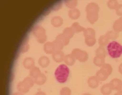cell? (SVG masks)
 <instances>
[{
    "label": "cell",
    "instance_id": "6da1fadb",
    "mask_svg": "<svg viewBox=\"0 0 122 95\" xmlns=\"http://www.w3.org/2000/svg\"><path fill=\"white\" fill-rule=\"evenodd\" d=\"M70 72V69L68 66L65 64H61L56 68L54 75L58 82L65 83L68 79Z\"/></svg>",
    "mask_w": 122,
    "mask_h": 95
},
{
    "label": "cell",
    "instance_id": "7a4b0ae2",
    "mask_svg": "<svg viewBox=\"0 0 122 95\" xmlns=\"http://www.w3.org/2000/svg\"><path fill=\"white\" fill-rule=\"evenodd\" d=\"M107 52L111 58H119L122 54V46L117 41H112L107 45Z\"/></svg>",
    "mask_w": 122,
    "mask_h": 95
},
{
    "label": "cell",
    "instance_id": "3957f363",
    "mask_svg": "<svg viewBox=\"0 0 122 95\" xmlns=\"http://www.w3.org/2000/svg\"><path fill=\"white\" fill-rule=\"evenodd\" d=\"M85 11L86 13H98L99 7L96 3L91 2L86 5Z\"/></svg>",
    "mask_w": 122,
    "mask_h": 95
},
{
    "label": "cell",
    "instance_id": "277c9868",
    "mask_svg": "<svg viewBox=\"0 0 122 95\" xmlns=\"http://www.w3.org/2000/svg\"><path fill=\"white\" fill-rule=\"evenodd\" d=\"M65 57V55L61 51H56L52 54V58L56 63H60L64 60Z\"/></svg>",
    "mask_w": 122,
    "mask_h": 95
},
{
    "label": "cell",
    "instance_id": "5b68a950",
    "mask_svg": "<svg viewBox=\"0 0 122 95\" xmlns=\"http://www.w3.org/2000/svg\"><path fill=\"white\" fill-rule=\"evenodd\" d=\"M32 33L36 38V37L41 36V35L45 34L46 30L44 27L41 26H36L33 28Z\"/></svg>",
    "mask_w": 122,
    "mask_h": 95
},
{
    "label": "cell",
    "instance_id": "8992f818",
    "mask_svg": "<svg viewBox=\"0 0 122 95\" xmlns=\"http://www.w3.org/2000/svg\"><path fill=\"white\" fill-rule=\"evenodd\" d=\"M88 86L92 89L97 88L99 86V80L96 76L90 77L87 80Z\"/></svg>",
    "mask_w": 122,
    "mask_h": 95
},
{
    "label": "cell",
    "instance_id": "52a82bcc",
    "mask_svg": "<svg viewBox=\"0 0 122 95\" xmlns=\"http://www.w3.org/2000/svg\"><path fill=\"white\" fill-rule=\"evenodd\" d=\"M110 75L103 69H101L100 70L97 71L96 74V77L99 81H105L107 79Z\"/></svg>",
    "mask_w": 122,
    "mask_h": 95
},
{
    "label": "cell",
    "instance_id": "ba28073f",
    "mask_svg": "<svg viewBox=\"0 0 122 95\" xmlns=\"http://www.w3.org/2000/svg\"><path fill=\"white\" fill-rule=\"evenodd\" d=\"M23 65L25 68L30 70L31 69L34 67L35 61L34 59L31 58V57H27V58L25 59L23 63Z\"/></svg>",
    "mask_w": 122,
    "mask_h": 95
},
{
    "label": "cell",
    "instance_id": "9c48e42d",
    "mask_svg": "<svg viewBox=\"0 0 122 95\" xmlns=\"http://www.w3.org/2000/svg\"><path fill=\"white\" fill-rule=\"evenodd\" d=\"M63 19L59 16H56L51 19V24L54 27H59L63 24Z\"/></svg>",
    "mask_w": 122,
    "mask_h": 95
},
{
    "label": "cell",
    "instance_id": "30bf717a",
    "mask_svg": "<svg viewBox=\"0 0 122 95\" xmlns=\"http://www.w3.org/2000/svg\"><path fill=\"white\" fill-rule=\"evenodd\" d=\"M44 49L45 52L48 54H53L56 51L53 43L52 42H50V41L45 43L44 46Z\"/></svg>",
    "mask_w": 122,
    "mask_h": 95
},
{
    "label": "cell",
    "instance_id": "8fae6325",
    "mask_svg": "<svg viewBox=\"0 0 122 95\" xmlns=\"http://www.w3.org/2000/svg\"><path fill=\"white\" fill-rule=\"evenodd\" d=\"M68 16L72 20H76L79 18L80 11L77 8L70 9L68 13Z\"/></svg>",
    "mask_w": 122,
    "mask_h": 95
},
{
    "label": "cell",
    "instance_id": "7c38bea8",
    "mask_svg": "<svg viewBox=\"0 0 122 95\" xmlns=\"http://www.w3.org/2000/svg\"><path fill=\"white\" fill-rule=\"evenodd\" d=\"M113 31L117 33H119L122 31V16L116 20L113 25Z\"/></svg>",
    "mask_w": 122,
    "mask_h": 95
},
{
    "label": "cell",
    "instance_id": "4fadbf2b",
    "mask_svg": "<svg viewBox=\"0 0 122 95\" xmlns=\"http://www.w3.org/2000/svg\"><path fill=\"white\" fill-rule=\"evenodd\" d=\"M122 83V81L118 78H114L110 83V86H111L112 90L118 91Z\"/></svg>",
    "mask_w": 122,
    "mask_h": 95
},
{
    "label": "cell",
    "instance_id": "5bb4252c",
    "mask_svg": "<svg viewBox=\"0 0 122 95\" xmlns=\"http://www.w3.org/2000/svg\"><path fill=\"white\" fill-rule=\"evenodd\" d=\"M99 16L98 13H87L86 14V19L87 21L91 23L94 24L96 22H97Z\"/></svg>",
    "mask_w": 122,
    "mask_h": 95
},
{
    "label": "cell",
    "instance_id": "9a60e30c",
    "mask_svg": "<svg viewBox=\"0 0 122 95\" xmlns=\"http://www.w3.org/2000/svg\"><path fill=\"white\" fill-rule=\"evenodd\" d=\"M17 89L20 92L23 94L28 92L30 88L23 82H20L17 84Z\"/></svg>",
    "mask_w": 122,
    "mask_h": 95
},
{
    "label": "cell",
    "instance_id": "2e32d148",
    "mask_svg": "<svg viewBox=\"0 0 122 95\" xmlns=\"http://www.w3.org/2000/svg\"><path fill=\"white\" fill-rule=\"evenodd\" d=\"M71 27L72 28L73 31H74V32L75 33H80V32H84L86 29L85 28L82 27L79 23L77 22H75L73 23Z\"/></svg>",
    "mask_w": 122,
    "mask_h": 95
},
{
    "label": "cell",
    "instance_id": "e0dca14e",
    "mask_svg": "<svg viewBox=\"0 0 122 95\" xmlns=\"http://www.w3.org/2000/svg\"><path fill=\"white\" fill-rule=\"evenodd\" d=\"M85 38H96V32L92 28H86L84 32Z\"/></svg>",
    "mask_w": 122,
    "mask_h": 95
},
{
    "label": "cell",
    "instance_id": "ac0fdd59",
    "mask_svg": "<svg viewBox=\"0 0 122 95\" xmlns=\"http://www.w3.org/2000/svg\"><path fill=\"white\" fill-rule=\"evenodd\" d=\"M39 64L42 68H47L50 63V60L48 57L46 56H41L38 60Z\"/></svg>",
    "mask_w": 122,
    "mask_h": 95
},
{
    "label": "cell",
    "instance_id": "d6986e66",
    "mask_svg": "<svg viewBox=\"0 0 122 95\" xmlns=\"http://www.w3.org/2000/svg\"><path fill=\"white\" fill-rule=\"evenodd\" d=\"M76 59L72 54H67L65 55L64 59V61L66 65L69 66H73L75 64Z\"/></svg>",
    "mask_w": 122,
    "mask_h": 95
},
{
    "label": "cell",
    "instance_id": "ffe728a7",
    "mask_svg": "<svg viewBox=\"0 0 122 95\" xmlns=\"http://www.w3.org/2000/svg\"><path fill=\"white\" fill-rule=\"evenodd\" d=\"M46 80L47 78L46 76H45L44 74H39L38 76H37L36 78H34L35 83H36V84L39 85L44 84L45 82H46Z\"/></svg>",
    "mask_w": 122,
    "mask_h": 95
},
{
    "label": "cell",
    "instance_id": "44dd1931",
    "mask_svg": "<svg viewBox=\"0 0 122 95\" xmlns=\"http://www.w3.org/2000/svg\"><path fill=\"white\" fill-rule=\"evenodd\" d=\"M107 50L104 47L100 46L96 49V56H99L100 57L105 58L107 55Z\"/></svg>",
    "mask_w": 122,
    "mask_h": 95
},
{
    "label": "cell",
    "instance_id": "7402d4cb",
    "mask_svg": "<svg viewBox=\"0 0 122 95\" xmlns=\"http://www.w3.org/2000/svg\"><path fill=\"white\" fill-rule=\"evenodd\" d=\"M56 39H58L59 40H60L61 42L63 43V45H64V46L67 45L70 41V39L68 37H67L66 35L63 34V33L59 34L58 36L56 37Z\"/></svg>",
    "mask_w": 122,
    "mask_h": 95
},
{
    "label": "cell",
    "instance_id": "603a6c76",
    "mask_svg": "<svg viewBox=\"0 0 122 95\" xmlns=\"http://www.w3.org/2000/svg\"><path fill=\"white\" fill-rule=\"evenodd\" d=\"M100 91L103 95H109L111 94L112 89L110 84H106L102 87Z\"/></svg>",
    "mask_w": 122,
    "mask_h": 95
},
{
    "label": "cell",
    "instance_id": "cb8c5ba5",
    "mask_svg": "<svg viewBox=\"0 0 122 95\" xmlns=\"http://www.w3.org/2000/svg\"><path fill=\"white\" fill-rule=\"evenodd\" d=\"M94 64L98 67H102L105 64V58L99 56H96L93 59Z\"/></svg>",
    "mask_w": 122,
    "mask_h": 95
},
{
    "label": "cell",
    "instance_id": "d4e9b609",
    "mask_svg": "<svg viewBox=\"0 0 122 95\" xmlns=\"http://www.w3.org/2000/svg\"><path fill=\"white\" fill-rule=\"evenodd\" d=\"M106 36L108 38L109 40H115V39H117L119 37V33H117L114 31H108L106 33Z\"/></svg>",
    "mask_w": 122,
    "mask_h": 95
},
{
    "label": "cell",
    "instance_id": "484cf974",
    "mask_svg": "<svg viewBox=\"0 0 122 95\" xmlns=\"http://www.w3.org/2000/svg\"><path fill=\"white\" fill-rule=\"evenodd\" d=\"M109 40L105 35H102L99 37V40H98V43L100 46L105 47L107 45H107L109 44Z\"/></svg>",
    "mask_w": 122,
    "mask_h": 95
},
{
    "label": "cell",
    "instance_id": "4316f807",
    "mask_svg": "<svg viewBox=\"0 0 122 95\" xmlns=\"http://www.w3.org/2000/svg\"><path fill=\"white\" fill-rule=\"evenodd\" d=\"M29 38L27 37L25 39V40L23 41L22 46L20 48V52L21 53H25V52H28V51L29 49V45L28 43Z\"/></svg>",
    "mask_w": 122,
    "mask_h": 95
},
{
    "label": "cell",
    "instance_id": "83f0119b",
    "mask_svg": "<svg viewBox=\"0 0 122 95\" xmlns=\"http://www.w3.org/2000/svg\"><path fill=\"white\" fill-rule=\"evenodd\" d=\"M65 3L67 7L72 9H74L77 6L78 1L76 0H66V1H65Z\"/></svg>",
    "mask_w": 122,
    "mask_h": 95
},
{
    "label": "cell",
    "instance_id": "f1b7e54d",
    "mask_svg": "<svg viewBox=\"0 0 122 95\" xmlns=\"http://www.w3.org/2000/svg\"><path fill=\"white\" fill-rule=\"evenodd\" d=\"M52 42L53 43L56 51H61L64 48V45H63V43L60 40H58V39H56Z\"/></svg>",
    "mask_w": 122,
    "mask_h": 95
},
{
    "label": "cell",
    "instance_id": "f546056e",
    "mask_svg": "<svg viewBox=\"0 0 122 95\" xmlns=\"http://www.w3.org/2000/svg\"><path fill=\"white\" fill-rule=\"evenodd\" d=\"M63 34L66 35L67 37H68L70 39L72 38L74 35V31H73L71 27H66L63 31Z\"/></svg>",
    "mask_w": 122,
    "mask_h": 95
},
{
    "label": "cell",
    "instance_id": "4dcf8cb0",
    "mask_svg": "<svg viewBox=\"0 0 122 95\" xmlns=\"http://www.w3.org/2000/svg\"><path fill=\"white\" fill-rule=\"evenodd\" d=\"M118 5V3L116 0H110L107 3L108 8L111 10H116Z\"/></svg>",
    "mask_w": 122,
    "mask_h": 95
},
{
    "label": "cell",
    "instance_id": "1f68e13d",
    "mask_svg": "<svg viewBox=\"0 0 122 95\" xmlns=\"http://www.w3.org/2000/svg\"><path fill=\"white\" fill-rule=\"evenodd\" d=\"M41 74V71L38 67H34L30 70V75L33 78H36L39 74Z\"/></svg>",
    "mask_w": 122,
    "mask_h": 95
},
{
    "label": "cell",
    "instance_id": "d6a6232c",
    "mask_svg": "<svg viewBox=\"0 0 122 95\" xmlns=\"http://www.w3.org/2000/svg\"><path fill=\"white\" fill-rule=\"evenodd\" d=\"M82 52V51L80 49H79L77 48H74L72 51L71 54L74 57V58H75L76 59L78 60Z\"/></svg>",
    "mask_w": 122,
    "mask_h": 95
},
{
    "label": "cell",
    "instance_id": "836d02e7",
    "mask_svg": "<svg viewBox=\"0 0 122 95\" xmlns=\"http://www.w3.org/2000/svg\"><path fill=\"white\" fill-rule=\"evenodd\" d=\"M23 82H24L25 84L27 85H28L30 88H31V87L33 86L35 83V81L30 77H25V78L24 79H23Z\"/></svg>",
    "mask_w": 122,
    "mask_h": 95
},
{
    "label": "cell",
    "instance_id": "e575fe53",
    "mask_svg": "<svg viewBox=\"0 0 122 95\" xmlns=\"http://www.w3.org/2000/svg\"><path fill=\"white\" fill-rule=\"evenodd\" d=\"M88 59V54L86 51H82L81 55L78 59V60L81 63H84L87 61Z\"/></svg>",
    "mask_w": 122,
    "mask_h": 95
},
{
    "label": "cell",
    "instance_id": "d590c367",
    "mask_svg": "<svg viewBox=\"0 0 122 95\" xmlns=\"http://www.w3.org/2000/svg\"><path fill=\"white\" fill-rule=\"evenodd\" d=\"M85 42L88 46L92 47L94 46L96 43V38H85Z\"/></svg>",
    "mask_w": 122,
    "mask_h": 95
},
{
    "label": "cell",
    "instance_id": "8d00e7d4",
    "mask_svg": "<svg viewBox=\"0 0 122 95\" xmlns=\"http://www.w3.org/2000/svg\"><path fill=\"white\" fill-rule=\"evenodd\" d=\"M102 68L107 71L109 75L111 74H112V68L111 65L109 64L105 63V64H104L103 66L102 67Z\"/></svg>",
    "mask_w": 122,
    "mask_h": 95
},
{
    "label": "cell",
    "instance_id": "74e56055",
    "mask_svg": "<svg viewBox=\"0 0 122 95\" xmlns=\"http://www.w3.org/2000/svg\"><path fill=\"white\" fill-rule=\"evenodd\" d=\"M60 95H71V90L68 87H65L61 89Z\"/></svg>",
    "mask_w": 122,
    "mask_h": 95
},
{
    "label": "cell",
    "instance_id": "f35d334b",
    "mask_svg": "<svg viewBox=\"0 0 122 95\" xmlns=\"http://www.w3.org/2000/svg\"><path fill=\"white\" fill-rule=\"evenodd\" d=\"M36 41H38L39 43H44L46 42V41L47 40V36L46 34L42 35H41V36L36 37Z\"/></svg>",
    "mask_w": 122,
    "mask_h": 95
},
{
    "label": "cell",
    "instance_id": "ab89813d",
    "mask_svg": "<svg viewBox=\"0 0 122 95\" xmlns=\"http://www.w3.org/2000/svg\"><path fill=\"white\" fill-rule=\"evenodd\" d=\"M116 13L117 15L122 16V5H119L116 9Z\"/></svg>",
    "mask_w": 122,
    "mask_h": 95
},
{
    "label": "cell",
    "instance_id": "60d3db41",
    "mask_svg": "<svg viewBox=\"0 0 122 95\" xmlns=\"http://www.w3.org/2000/svg\"><path fill=\"white\" fill-rule=\"evenodd\" d=\"M118 71L120 74H122V63H121V64L119 65V66L118 67Z\"/></svg>",
    "mask_w": 122,
    "mask_h": 95
},
{
    "label": "cell",
    "instance_id": "b9f144b4",
    "mask_svg": "<svg viewBox=\"0 0 122 95\" xmlns=\"http://www.w3.org/2000/svg\"><path fill=\"white\" fill-rule=\"evenodd\" d=\"M46 95V94H45V92H42V91H39L38 92H37L36 95Z\"/></svg>",
    "mask_w": 122,
    "mask_h": 95
},
{
    "label": "cell",
    "instance_id": "7bdbcfd3",
    "mask_svg": "<svg viewBox=\"0 0 122 95\" xmlns=\"http://www.w3.org/2000/svg\"><path fill=\"white\" fill-rule=\"evenodd\" d=\"M118 91H119V92H120V93H121V94H122V83L121 85V86H120V88H119V89Z\"/></svg>",
    "mask_w": 122,
    "mask_h": 95
},
{
    "label": "cell",
    "instance_id": "ee69618b",
    "mask_svg": "<svg viewBox=\"0 0 122 95\" xmlns=\"http://www.w3.org/2000/svg\"><path fill=\"white\" fill-rule=\"evenodd\" d=\"M13 95H23L22 94V93L20 92H16Z\"/></svg>",
    "mask_w": 122,
    "mask_h": 95
},
{
    "label": "cell",
    "instance_id": "f6af8a7d",
    "mask_svg": "<svg viewBox=\"0 0 122 95\" xmlns=\"http://www.w3.org/2000/svg\"><path fill=\"white\" fill-rule=\"evenodd\" d=\"M115 95H122V94H121V93H120V92H118L116 93V94Z\"/></svg>",
    "mask_w": 122,
    "mask_h": 95
},
{
    "label": "cell",
    "instance_id": "bcb514c9",
    "mask_svg": "<svg viewBox=\"0 0 122 95\" xmlns=\"http://www.w3.org/2000/svg\"><path fill=\"white\" fill-rule=\"evenodd\" d=\"M82 95H92L90 94H84Z\"/></svg>",
    "mask_w": 122,
    "mask_h": 95
}]
</instances>
